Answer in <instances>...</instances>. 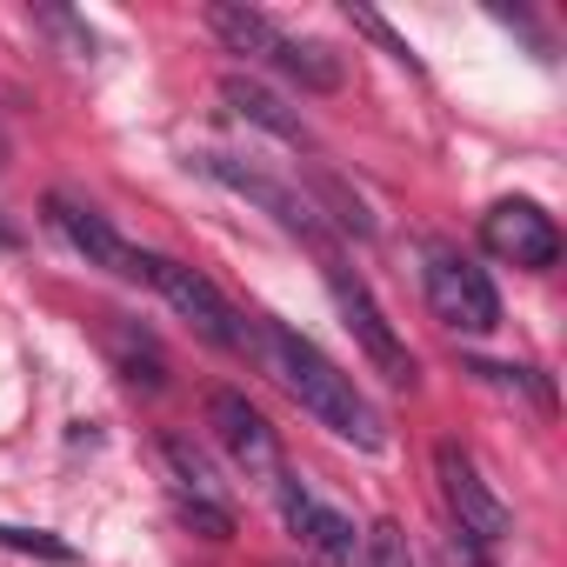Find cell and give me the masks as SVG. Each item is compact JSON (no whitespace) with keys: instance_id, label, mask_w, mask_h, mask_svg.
I'll return each instance as SVG.
<instances>
[{"instance_id":"52a82bcc","label":"cell","mask_w":567,"mask_h":567,"mask_svg":"<svg viewBox=\"0 0 567 567\" xmlns=\"http://www.w3.org/2000/svg\"><path fill=\"white\" fill-rule=\"evenodd\" d=\"M207 427L220 434L227 461H234L247 481H260V487H274V481H280V441H274V427L260 421V408H254L247 394L214 388V394H207Z\"/></svg>"},{"instance_id":"d6986e66","label":"cell","mask_w":567,"mask_h":567,"mask_svg":"<svg viewBox=\"0 0 567 567\" xmlns=\"http://www.w3.org/2000/svg\"><path fill=\"white\" fill-rule=\"evenodd\" d=\"M348 14H354V28H361V34H374V41H381V48H388L394 61H408V68H421V61H414V48H408V41H401V34H394V28H388V21H381L374 8H348Z\"/></svg>"},{"instance_id":"7a4b0ae2","label":"cell","mask_w":567,"mask_h":567,"mask_svg":"<svg viewBox=\"0 0 567 567\" xmlns=\"http://www.w3.org/2000/svg\"><path fill=\"white\" fill-rule=\"evenodd\" d=\"M141 280H147V288H154L181 321H194L200 341H214V348H227V354H247V321L227 308V295L214 288L200 267L167 260V254H141Z\"/></svg>"},{"instance_id":"e0dca14e","label":"cell","mask_w":567,"mask_h":567,"mask_svg":"<svg viewBox=\"0 0 567 567\" xmlns=\"http://www.w3.org/2000/svg\"><path fill=\"white\" fill-rule=\"evenodd\" d=\"M315 181H321V200L334 207V220H341L348 234H361V240H368V234H374V214H368V207H361V200H354V194H348L334 174H315Z\"/></svg>"},{"instance_id":"4fadbf2b","label":"cell","mask_w":567,"mask_h":567,"mask_svg":"<svg viewBox=\"0 0 567 567\" xmlns=\"http://www.w3.org/2000/svg\"><path fill=\"white\" fill-rule=\"evenodd\" d=\"M274 68L288 74V81H301L308 94H334V87L348 81V68H341L334 48H321V41H288V34H280V48H274Z\"/></svg>"},{"instance_id":"7c38bea8","label":"cell","mask_w":567,"mask_h":567,"mask_svg":"<svg viewBox=\"0 0 567 567\" xmlns=\"http://www.w3.org/2000/svg\"><path fill=\"white\" fill-rule=\"evenodd\" d=\"M220 101L240 114V121H254V127H267L274 141H288V147H308V121L295 114V107H280L260 81H247V74H227L220 81Z\"/></svg>"},{"instance_id":"5bb4252c","label":"cell","mask_w":567,"mask_h":567,"mask_svg":"<svg viewBox=\"0 0 567 567\" xmlns=\"http://www.w3.org/2000/svg\"><path fill=\"white\" fill-rule=\"evenodd\" d=\"M207 28H214L234 54H267V61H274V48H280V28H274L267 14H254V8H234V0H214V8H207Z\"/></svg>"},{"instance_id":"30bf717a","label":"cell","mask_w":567,"mask_h":567,"mask_svg":"<svg viewBox=\"0 0 567 567\" xmlns=\"http://www.w3.org/2000/svg\"><path fill=\"white\" fill-rule=\"evenodd\" d=\"M48 220H54V234L74 247V254H87V267H107V274H121V280H141V247H127L87 200H74V194H48Z\"/></svg>"},{"instance_id":"2e32d148","label":"cell","mask_w":567,"mask_h":567,"mask_svg":"<svg viewBox=\"0 0 567 567\" xmlns=\"http://www.w3.org/2000/svg\"><path fill=\"white\" fill-rule=\"evenodd\" d=\"M361 567H414L408 534H401L394 520H374V527L361 534Z\"/></svg>"},{"instance_id":"44dd1931","label":"cell","mask_w":567,"mask_h":567,"mask_svg":"<svg viewBox=\"0 0 567 567\" xmlns=\"http://www.w3.org/2000/svg\"><path fill=\"white\" fill-rule=\"evenodd\" d=\"M8 154H14V147H8V127H0V167H8Z\"/></svg>"},{"instance_id":"8fae6325","label":"cell","mask_w":567,"mask_h":567,"mask_svg":"<svg viewBox=\"0 0 567 567\" xmlns=\"http://www.w3.org/2000/svg\"><path fill=\"white\" fill-rule=\"evenodd\" d=\"M200 174L207 181H220V187H234V194H247V200H260L288 234H308V240H321V220H315V207L301 200V194H288L280 181H267V174H254V167H240V161H227V154H200Z\"/></svg>"},{"instance_id":"277c9868","label":"cell","mask_w":567,"mask_h":567,"mask_svg":"<svg viewBox=\"0 0 567 567\" xmlns=\"http://www.w3.org/2000/svg\"><path fill=\"white\" fill-rule=\"evenodd\" d=\"M434 474H441V501H447V514H454V534H467L474 547H501V540L514 534L507 501L481 481V467H474V454H467L461 441H441V447H434Z\"/></svg>"},{"instance_id":"6da1fadb","label":"cell","mask_w":567,"mask_h":567,"mask_svg":"<svg viewBox=\"0 0 567 567\" xmlns=\"http://www.w3.org/2000/svg\"><path fill=\"white\" fill-rule=\"evenodd\" d=\"M247 348L260 354V368L288 388L328 434H341V441H354L361 454H381L388 447V421H381V408L315 348V341H301L295 328H280V321H267V315H247Z\"/></svg>"},{"instance_id":"ac0fdd59","label":"cell","mask_w":567,"mask_h":567,"mask_svg":"<svg viewBox=\"0 0 567 567\" xmlns=\"http://www.w3.org/2000/svg\"><path fill=\"white\" fill-rule=\"evenodd\" d=\"M0 547H21V554H41V560H74V547L68 540H54V534H41V527H8L0 520Z\"/></svg>"},{"instance_id":"8992f818","label":"cell","mask_w":567,"mask_h":567,"mask_svg":"<svg viewBox=\"0 0 567 567\" xmlns=\"http://www.w3.org/2000/svg\"><path fill=\"white\" fill-rule=\"evenodd\" d=\"M161 467H167V487H174V501H181V520H194V534H207V540H227V534H234V501H227V487L214 481L207 454H200L194 441L167 434V441H161Z\"/></svg>"},{"instance_id":"3957f363","label":"cell","mask_w":567,"mask_h":567,"mask_svg":"<svg viewBox=\"0 0 567 567\" xmlns=\"http://www.w3.org/2000/svg\"><path fill=\"white\" fill-rule=\"evenodd\" d=\"M421 280H427V308H434L447 328H461V334H494V328H501V295H494V280H487V267H474L461 247H427Z\"/></svg>"},{"instance_id":"9a60e30c","label":"cell","mask_w":567,"mask_h":567,"mask_svg":"<svg viewBox=\"0 0 567 567\" xmlns=\"http://www.w3.org/2000/svg\"><path fill=\"white\" fill-rule=\"evenodd\" d=\"M107 348H114V361L127 368V381H147V388H161L167 381V368H161V354H154V341L134 328V321H107Z\"/></svg>"},{"instance_id":"9c48e42d","label":"cell","mask_w":567,"mask_h":567,"mask_svg":"<svg viewBox=\"0 0 567 567\" xmlns=\"http://www.w3.org/2000/svg\"><path fill=\"white\" fill-rule=\"evenodd\" d=\"M274 494H280V520L295 527V540H301V547H315L328 567H354V560H361V534H354V520H348V514H334L328 501H315L295 474H280V481H274Z\"/></svg>"},{"instance_id":"5b68a950","label":"cell","mask_w":567,"mask_h":567,"mask_svg":"<svg viewBox=\"0 0 567 567\" xmlns=\"http://www.w3.org/2000/svg\"><path fill=\"white\" fill-rule=\"evenodd\" d=\"M328 295H334V308H341V321L354 328V341H361V354L394 381V388H414L421 381V368H414V354H408V341L394 334V321L381 315V301L368 295V280L361 274H348L341 260H328Z\"/></svg>"},{"instance_id":"ba28073f","label":"cell","mask_w":567,"mask_h":567,"mask_svg":"<svg viewBox=\"0 0 567 567\" xmlns=\"http://www.w3.org/2000/svg\"><path fill=\"white\" fill-rule=\"evenodd\" d=\"M481 247L494 260H514V267H534V274L560 260V234L534 200H494L481 214Z\"/></svg>"},{"instance_id":"ffe728a7","label":"cell","mask_w":567,"mask_h":567,"mask_svg":"<svg viewBox=\"0 0 567 567\" xmlns=\"http://www.w3.org/2000/svg\"><path fill=\"white\" fill-rule=\"evenodd\" d=\"M441 554H447V567H487V560H481V547H474L467 534H447V540H441Z\"/></svg>"}]
</instances>
